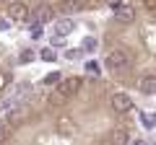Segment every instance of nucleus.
Here are the masks:
<instances>
[{
	"label": "nucleus",
	"instance_id": "nucleus-1",
	"mask_svg": "<svg viewBox=\"0 0 156 145\" xmlns=\"http://www.w3.org/2000/svg\"><path fill=\"white\" fill-rule=\"evenodd\" d=\"M104 62H107V67H109L112 72H125L130 65H133V57H130L128 49H115V52L107 55Z\"/></svg>",
	"mask_w": 156,
	"mask_h": 145
},
{
	"label": "nucleus",
	"instance_id": "nucleus-2",
	"mask_svg": "<svg viewBox=\"0 0 156 145\" xmlns=\"http://www.w3.org/2000/svg\"><path fill=\"white\" fill-rule=\"evenodd\" d=\"M81 91V78H76V75H68V78H62L60 83H57V96H62V99H73V96Z\"/></svg>",
	"mask_w": 156,
	"mask_h": 145
},
{
	"label": "nucleus",
	"instance_id": "nucleus-3",
	"mask_svg": "<svg viewBox=\"0 0 156 145\" xmlns=\"http://www.w3.org/2000/svg\"><path fill=\"white\" fill-rule=\"evenodd\" d=\"M5 13H8L11 21H26V18H31V8L23 0H11L5 5Z\"/></svg>",
	"mask_w": 156,
	"mask_h": 145
},
{
	"label": "nucleus",
	"instance_id": "nucleus-4",
	"mask_svg": "<svg viewBox=\"0 0 156 145\" xmlns=\"http://www.w3.org/2000/svg\"><path fill=\"white\" fill-rule=\"evenodd\" d=\"M83 8H89V0H60L57 13H62V16H73V13H81Z\"/></svg>",
	"mask_w": 156,
	"mask_h": 145
},
{
	"label": "nucleus",
	"instance_id": "nucleus-5",
	"mask_svg": "<svg viewBox=\"0 0 156 145\" xmlns=\"http://www.w3.org/2000/svg\"><path fill=\"white\" fill-rule=\"evenodd\" d=\"M112 109H115L117 114H125L133 109V99H130L125 91H117V93H112Z\"/></svg>",
	"mask_w": 156,
	"mask_h": 145
},
{
	"label": "nucleus",
	"instance_id": "nucleus-6",
	"mask_svg": "<svg viewBox=\"0 0 156 145\" xmlns=\"http://www.w3.org/2000/svg\"><path fill=\"white\" fill-rule=\"evenodd\" d=\"M57 132H60L62 137H76L78 135V124L73 122L70 117H60L57 119Z\"/></svg>",
	"mask_w": 156,
	"mask_h": 145
},
{
	"label": "nucleus",
	"instance_id": "nucleus-7",
	"mask_svg": "<svg viewBox=\"0 0 156 145\" xmlns=\"http://www.w3.org/2000/svg\"><path fill=\"white\" fill-rule=\"evenodd\" d=\"M31 13H34V18H37L39 23H47V21H52V18H55V8H52L50 3H39Z\"/></svg>",
	"mask_w": 156,
	"mask_h": 145
},
{
	"label": "nucleus",
	"instance_id": "nucleus-8",
	"mask_svg": "<svg viewBox=\"0 0 156 145\" xmlns=\"http://www.w3.org/2000/svg\"><path fill=\"white\" fill-rule=\"evenodd\" d=\"M138 91L143 96H154L156 93V75L154 72H148V75H143V78L138 80Z\"/></svg>",
	"mask_w": 156,
	"mask_h": 145
},
{
	"label": "nucleus",
	"instance_id": "nucleus-9",
	"mask_svg": "<svg viewBox=\"0 0 156 145\" xmlns=\"http://www.w3.org/2000/svg\"><path fill=\"white\" fill-rule=\"evenodd\" d=\"M115 21H117V23H133V21H135L133 5H120V8L115 11Z\"/></svg>",
	"mask_w": 156,
	"mask_h": 145
},
{
	"label": "nucleus",
	"instance_id": "nucleus-10",
	"mask_svg": "<svg viewBox=\"0 0 156 145\" xmlns=\"http://www.w3.org/2000/svg\"><path fill=\"white\" fill-rule=\"evenodd\" d=\"M109 143L112 145H130V132L125 127H117L109 132Z\"/></svg>",
	"mask_w": 156,
	"mask_h": 145
},
{
	"label": "nucleus",
	"instance_id": "nucleus-11",
	"mask_svg": "<svg viewBox=\"0 0 156 145\" xmlns=\"http://www.w3.org/2000/svg\"><path fill=\"white\" fill-rule=\"evenodd\" d=\"M68 31H73V21H70V18H65V21H57V34H62V36H65Z\"/></svg>",
	"mask_w": 156,
	"mask_h": 145
},
{
	"label": "nucleus",
	"instance_id": "nucleus-12",
	"mask_svg": "<svg viewBox=\"0 0 156 145\" xmlns=\"http://www.w3.org/2000/svg\"><path fill=\"white\" fill-rule=\"evenodd\" d=\"M140 122H143V127H154L156 117H154V114H140Z\"/></svg>",
	"mask_w": 156,
	"mask_h": 145
},
{
	"label": "nucleus",
	"instance_id": "nucleus-13",
	"mask_svg": "<svg viewBox=\"0 0 156 145\" xmlns=\"http://www.w3.org/2000/svg\"><path fill=\"white\" fill-rule=\"evenodd\" d=\"M140 5L146 8V13H156V0H140Z\"/></svg>",
	"mask_w": 156,
	"mask_h": 145
},
{
	"label": "nucleus",
	"instance_id": "nucleus-14",
	"mask_svg": "<svg viewBox=\"0 0 156 145\" xmlns=\"http://www.w3.org/2000/svg\"><path fill=\"white\" fill-rule=\"evenodd\" d=\"M55 52H52V49H42V60H47V62H55Z\"/></svg>",
	"mask_w": 156,
	"mask_h": 145
},
{
	"label": "nucleus",
	"instance_id": "nucleus-15",
	"mask_svg": "<svg viewBox=\"0 0 156 145\" xmlns=\"http://www.w3.org/2000/svg\"><path fill=\"white\" fill-rule=\"evenodd\" d=\"M83 49H86V52H94V49H96V39H86V42H83Z\"/></svg>",
	"mask_w": 156,
	"mask_h": 145
},
{
	"label": "nucleus",
	"instance_id": "nucleus-16",
	"mask_svg": "<svg viewBox=\"0 0 156 145\" xmlns=\"http://www.w3.org/2000/svg\"><path fill=\"white\" fill-rule=\"evenodd\" d=\"M60 72H50V75H47V83H60Z\"/></svg>",
	"mask_w": 156,
	"mask_h": 145
},
{
	"label": "nucleus",
	"instance_id": "nucleus-17",
	"mask_svg": "<svg viewBox=\"0 0 156 145\" xmlns=\"http://www.w3.org/2000/svg\"><path fill=\"white\" fill-rule=\"evenodd\" d=\"M86 70H89V72H94V75H96V72H99V65H96V62H89V65H86Z\"/></svg>",
	"mask_w": 156,
	"mask_h": 145
},
{
	"label": "nucleus",
	"instance_id": "nucleus-18",
	"mask_svg": "<svg viewBox=\"0 0 156 145\" xmlns=\"http://www.w3.org/2000/svg\"><path fill=\"white\" fill-rule=\"evenodd\" d=\"M34 60V52H23L21 55V62H31Z\"/></svg>",
	"mask_w": 156,
	"mask_h": 145
},
{
	"label": "nucleus",
	"instance_id": "nucleus-19",
	"mask_svg": "<svg viewBox=\"0 0 156 145\" xmlns=\"http://www.w3.org/2000/svg\"><path fill=\"white\" fill-rule=\"evenodd\" d=\"M31 36H34V39H37V36H42V26H34V29H31Z\"/></svg>",
	"mask_w": 156,
	"mask_h": 145
},
{
	"label": "nucleus",
	"instance_id": "nucleus-20",
	"mask_svg": "<svg viewBox=\"0 0 156 145\" xmlns=\"http://www.w3.org/2000/svg\"><path fill=\"white\" fill-rule=\"evenodd\" d=\"M78 55H81V49H70V52H68V57H70V60H76Z\"/></svg>",
	"mask_w": 156,
	"mask_h": 145
},
{
	"label": "nucleus",
	"instance_id": "nucleus-21",
	"mask_svg": "<svg viewBox=\"0 0 156 145\" xmlns=\"http://www.w3.org/2000/svg\"><path fill=\"white\" fill-rule=\"evenodd\" d=\"M5 135H8V132H5V127H0V145L5 143Z\"/></svg>",
	"mask_w": 156,
	"mask_h": 145
},
{
	"label": "nucleus",
	"instance_id": "nucleus-22",
	"mask_svg": "<svg viewBox=\"0 0 156 145\" xmlns=\"http://www.w3.org/2000/svg\"><path fill=\"white\" fill-rule=\"evenodd\" d=\"M8 83V75H3V78H0V86H5Z\"/></svg>",
	"mask_w": 156,
	"mask_h": 145
},
{
	"label": "nucleus",
	"instance_id": "nucleus-23",
	"mask_svg": "<svg viewBox=\"0 0 156 145\" xmlns=\"http://www.w3.org/2000/svg\"><path fill=\"white\" fill-rule=\"evenodd\" d=\"M130 145H146V143H143V140H135V143H130Z\"/></svg>",
	"mask_w": 156,
	"mask_h": 145
}]
</instances>
